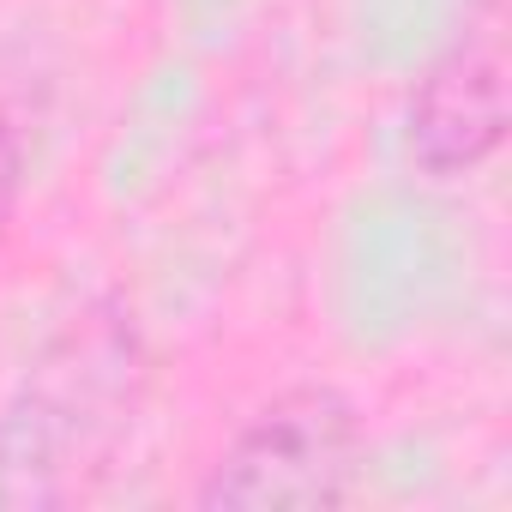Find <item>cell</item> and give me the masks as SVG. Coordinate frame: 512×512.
Here are the masks:
<instances>
[{
  "mask_svg": "<svg viewBox=\"0 0 512 512\" xmlns=\"http://www.w3.org/2000/svg\"><path fill=\"white\" fill-rule=\"evenodd\" d=\"M145 380L133 308L115 296L73 308L0 404V506L55 512L85 500L127 446Z\"/></svg>",
  "mask_w": 512,
  "mask_h": 512,
  "instance_id": "obj_1",
  "label": "cell"
},
{
  "mask_svg": "<svg viewBox=\"0 0 512 512\" xmlns=\"http://www.w3.org/2000/svg\"><path fill=\"white\" fill-rule=\"evenodd\" d=\"M362 416L332 386H296L253 416L223 458L211 464L199 506L205 512H284V506H338L362 470Z\"/></svg>",
  "mask_w": 512,
  "mask_h": 512,
  "instance_id": "obj_2",
  "label": "cell"
},
{
  "mask_svg": "<svg viewBox=\"0 0 512 512\" xmlns=\"http://www.w3.org/2000/svg\"><path fill=\"white\" fill-rule=\"evenodd\" d=\"M506 139V37L500 19H470L452 49L416 79L404 109V157L428 181L482 169Z\"/></svg>",
  "mask_w": 512,
  "mask_h": 512,
  "instance_id": "obj_3",
  "label": "cell"
},
{
  "mask_svg": "<svg viewBox=\"0 0 512 512\" xmlns=\"http://www.w3.org/2000/svg\"><path fill=\"white\" fill-rule=\"evenodd\" d=\"M19 193H25V133H19L13 109L0 103V235H7V223L19 211Z\"/></svg>",
  "mask_w": 512,
  "mask_h": 512,
  "instance_id": "obj_4",
  "label": "cell"
}]
</instances>
